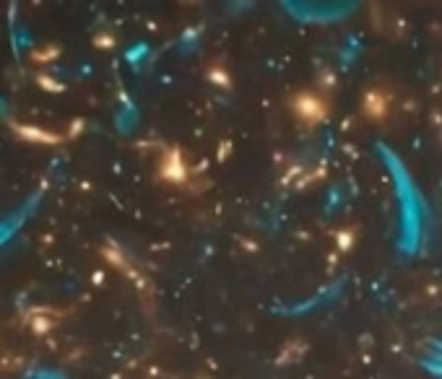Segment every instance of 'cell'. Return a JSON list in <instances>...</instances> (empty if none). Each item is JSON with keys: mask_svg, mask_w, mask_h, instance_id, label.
Here are the masks:
<instances>
[{"mask_svg": "<svg viewBox=\"0 0 442 379\" xmlns=\"http://www.w3.org/2000/svg\"><path fill=\"white\" fill-rule=\"evenodd\" d=\"M16 130L21 133L24 140H31V143H60V135H55V133H44L39 130V128H29V125H16Z\"/></svg>", "mask_w": 442, "mask_h": 379, "instance_id": "6da1fadb", "label": "cell"}, {"mask_svg": "<svg viewBox=\"0 0 442 379\" xmlns=\"http://www.w3.org/2000/svg\"><path fill=\"white\" fill-rule=\"evenodd\" d=\"M55 55H58V50H34L31 52V60H37V63H44V60H52L55 58Z\"/></svg>", "mask_w": 442, "mask_h": 379, "instance_id": "7a4b0ae2", "label": "cell"}]
</instances>
